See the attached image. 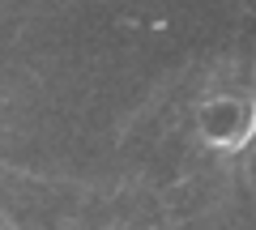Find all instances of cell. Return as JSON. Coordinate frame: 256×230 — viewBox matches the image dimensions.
<instances>
[{
  "label": "cell",
  "mask_w": 256,
  "mask_h": 230,
  "mask_svg": "<svg viewBox=\"0 0 256 230\" xmlns=\"http://www.w3.org/2000/svg\"><path fill=\"white\" fill-rule=\"evenodd\" d=\"M252 124H256V111L248 107V102L230 98V94L210 98L201 107V132L214 141V145H222V149L244 145V141L252 137Z\"/></svg>",
  "instance_id": "1"
}]
</instances>
